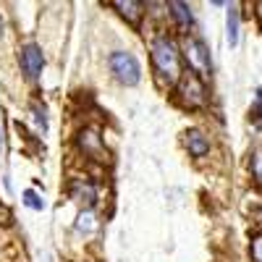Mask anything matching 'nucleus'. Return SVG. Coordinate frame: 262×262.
I'll return each instance as SVG.
<instances>
[{
  "mask_svg": "<svg viewBox=\"0 0 262 262\" xmlns=\"http://www.w3.org/2000/svg\"><path fill=\"white\" fill-rule=\"evenodd\" d=\"M18 60H21V69L29 79H37L42 74V66H45V58H42V50L37 45H24L18 50Z\"/></svg>",
  "mask_w": 262,
  "mask_h": 262,
  "instance_id": "39448f33",
  "label": "nucleus"
},
{
  "mask_svg": "<svg viewBox=\"0 0 262 262\" xmlns=\"http://www.w3.org/2000/svg\"><path fill=\"white\" fill-rule=\"evenodd\" d=\"M252 173H254V179L262 184V149H257L254 158H252Z\"/></svg>",
  "mask_w": 262,
  "mask_h": 262,
  "instance_id": "4468645a",
  "label": "nucleus"
},
{
  "mask_svg": "<svg viewBox=\"0 0 262 262\" xmlns=\"http://www.w3.org/2000/svg\"><path fill=\"white\" fill-rule=\"evenodd\" d=\"M71 196L74 200H81V202H86V205H95L97 202V189L92 186V184H84V181H76L74 186H71Z\"/></svg>",
  "mask_w": 262,
  "mask_h": 262,
  "instance_id": "6e6552de",
  "label": "nucleus"
},
{
  "mask_svg": "<svg viewBox=\"0 0 262 262\" xmlns=\"http://www.w3.org/2000/svg\"><path fill=\"white\" fill-rule=\"evenodd\" d=\"M184 55L189 60V71H194L196 76L200 74H210L212 63H210V50L200 37H186L184 39Z\"/></svg>",
  "mask_w": 262,
  "mask_h": 262,
  "instance_id": "7ed1b4c3",
  "label": "nucleus"
},
{
  "mask_svg": "<svg viewBox=\"0 0 262 262\" xmlns=\"http://www.w3.org/2000/svg\"><path fill=\"white\" fill-rule=\"evenodd\" d=\"M79 144H81V149H86V152H100V149H102V139H100V134H97L95 128L81 131Z\"/></svg>",
  "mask_w": 262,
  "mask_h": 262,
  "instance_id": "9b49d317",
  "label": "nucleus"
},
{
  "mask_svg": "<svg viewBox=\"0 0 262 262\" xmlns=\"http://www.w3.org/2000/svg\"><path fill=\"white\" fill-rule=\"evenodd\" d=\"M168 8H170V16L176 18V24H179V27H189V24H191V8H189L186 3H179V0H173Z\"/></svg>",
  "mask_w": 262,
  "mask_h": 262,
  "instance_id": "9d476101",
  "label": "nucleus"
},
{
  "mask_svg": "<svg viewBox=\"0 0 262 262\" xmlns=\"http://www.w3.org/2000/svg\"><path fill=\"white\" fill-rule=\"evenodd\" d=\"M179 95H181V102H184V105H189V107H200V105H205V95H207V90H205L202 79L196 76L194 71H186V74L179 79Z\"/></svg>",
  "mask_w": 262,
  "mask_h": 262,
  "instance_id": "20e7f679",
  "label": "nucleus"
},
{
  "mask_svg": "<svg viewBox=\"0 0 262 262\" xmlns=\"http://www.w3.org/2000/svg\"><path fill=\"white\" fill-rule=\"evenodd\" d=\"M186 149L191 152L194 158H205L207 152H210V142H207V137L202 134L200 128H191V131H186Z\"/></svg>",
  "mask_w": 262,
  "mask_h": 262,
  "instance_id": "423d86ee",
  "label": "nucleus"
},
{
  "mask_svg": "<svg viewBox=\"0 0 262 262\" xmlns=\"http://www.w3.org/2000/svg\"><path fill=\"white\" fill-rule=\"evenodd\" d=\"M252 257L257 262H262V236H254L252 238Z\"/></svg>",
  "mask_w": 262,
  "mask_h": 262,
  "instance_id": "2eb2a0df",
  "label": "nucleus"
},
{
  "mask_svg": "<svg viewBox=\"0 0 262 262\" xmlns=\"http://www.w3.org/2000/svg\"><path fill=\"white\" fill-rule=\"evenodd\" d=\"M226 37H228V45L236 48V42H238V11L236 6H228V18H226Z\"/></svg>",
  "mask_w": 262,
  "mask_h": 262,
  "instance_id": "1a4fd4ad",
  "label": "nucleus"
},
{
  "mask_svg": "<svg viewBox=\"0 0 262 262\" xmlns=\"http://www.w3.org/2000/svg\"><path fill=\"white\" fill-rule=\"evenodd\" d=\"M152 66L158 71V79L163 84H176L181 79V58L179 48L170 37L160 34L152 39Z\"/></svg>",
  "mask_w": 262,
  "mask_h": 262,
  "instance_id": "f257e3e1",
  "label": "nucleus"
},
{
  "mask_svg": "<svg viewBox=\"0 0 262 262\" xmlns=\"http://www.w3.org/2000/svg\"><path fill=\"white\" fill-rule=\"evenodd\" d=\"M76 228H79V231H86V233H92V231L97 228L95 212H92V210H84V212L79 215V223H76Z\"/></svg>",
  "mask_w": 262,
  "mask_h": 262,
  "instance_id": "f8f14e48",
  "label": "nucleus"
},
{
  "mask_svg": "<svg viewBox=\"0 0 262 262\" xmlns=\"http://www.w3.org/2000/svg\"><path fill=\"white\" fill-rule=\"evenodd\" d=\"M0 34H3V16H0Z\"/></svg>",
  "mask_w": 262,
  "mask_h": 262,
  "instance_id": "dca6fc26",
  "label": "nucleus"
},
{
  "mask_svg": "<svg viewBox=\"0 0 262 262\" xmlns=\"http://www.w3.org/2000/svg\"><path fill=\"white\" fill-rule=\"evenodd\" d=\"M259 13H262V3H259Z\"/></svg>",
  "mask_w": 262,
  "mask_h": 262,
  "instance_id": "f3484780",
  "label": "nucleus"
},
{
  "mask_svg": "<svg viewBox=\"0 0 262 262\" xmlns=\"http://www.w3.org/2000/svg\"><path fill=\"white\" fill-rule=\"evenodd\" d=\"M107 63H111V71H113V76H116L121 84H126V86L139 84V79H142V69H139L137 55L123 53V50H116V53H111Z\"/></svg>",
  "mask_w": 262,
  "mask_h": 262,
  "instance_id": "f03ea898",
  "label": "nucleus"
},
{
  "mask_svg": "<svg viewBox=\"0 0 262 262\" xmlns=\"http://www.w3.org/2000/svg\"><path fill=\"white\" fill-rule=\"evenodd\" d=\"M113 8H118V13L126 21H131V24H137L139 16H142V3H134V0H116Z\"/></svg>",
  "mask_w": 262,
  "mask_h": 262,
  "instance_id": "0eeeda50",
  "label": "nucleus"
},
{
  "mask_svg": "<svg viewBox=\"0 0 262 262\" xmlns=\"http://www.w3.org/2000/svg\"><path fill=\"white\" fill-rule=\"evenodd\" d=\"M24 205H27V207H32V210H37V212H39V210H45V202H42V200H39V194H37V191H32V189H29V191H24Z\"/></svg>",
  "mask_w": 262,
  "mask_h": 262,
  "instance_id": "ddd939ff",
  "label": "nucleus"
}]
</instances>
